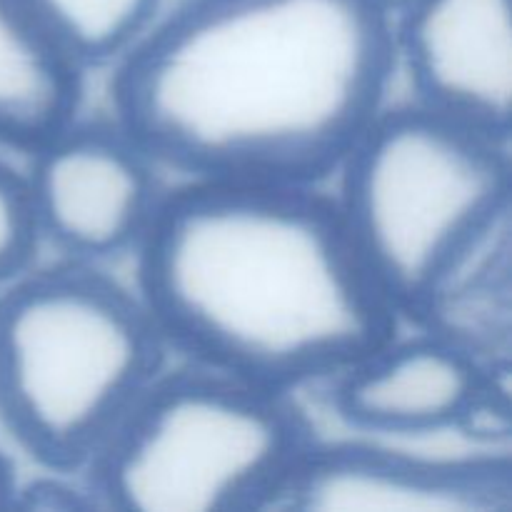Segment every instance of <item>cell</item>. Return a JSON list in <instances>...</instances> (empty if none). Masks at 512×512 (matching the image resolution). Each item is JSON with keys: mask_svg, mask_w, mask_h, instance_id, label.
Segmentation results:
<instances>
[{"mask_svg": "<svg viewBox=\"0 0 512 512\" xmlns=\"http://www.w3.org/2000/svg\"><path fill=\"white\" fill-rule=\"evenodd\" d=\"M398 63L375 0H185L115 60V120L158 165L313 185L385 108Z\"/></svg>", "mask_w": 512, "mask_h": 512, "instance_id": "obj_1", "label": "cell"}, {"mask_svg": "<svg viewBox=\"0 0 512 512\" xmlns=\"http://www.w3.org/2000/svg\"><path fill=\"white\" fill-rule=\"evenodd\" d=\"M30 155L25 183L40 240L83 263L138 250L163 193L158 163L118 120L73 118Z\"/></svg>", "mask_w": 512, "mask_h": 512, "instance_id": "obj_6", "label": "cell"}, {"mask_svg": "<svg viewBox=\"0 0 512 512\" xmlns=\"http://www.w3.org/2000/svg\"><path fill=\"white\" fill-rule=\"evenodd\" d=\"M375 3H378V8L383 10L390 20H393V18H398L400 13H405V10H408L415 0H375Z\"/></svg>", "mask_w": 512, "mask_h": 512, "instance_id": "obj_14", "label": "cell"}, {"mask_svg": "<svg viewBox=\"0 0 512 512\" xmlns=\"http://www.w3.org/2000/svg\"><path fill=\"white\" fill-rule=\"evenodd\" d=\"M393 38L418 103L510 140V0H415Z\"/></svg>", "mask_w": 512, "mask_h": 512, "instance_id": "obj_8", "label": "cell"}, {"mask_svg": "<svg viewBox=\"0 0 512 512\" xmlns=\"http://www.w3.org/2000/svg\"><path fill=\"white\" fill-rule=\"evenodd\" d=\"M313 443L283 390L193 363L160 370L83 468L98 510H263Z\"/></svg>", "mask_w": 512, "mask_h": 512, "instance_id": "obj_4", "label": "cell"}, {"mask_svg": "<svg viewBox=\"0 0 512 512\" xmlns=\"http://www.w3.org/2000/svg\"><path fill=\"white\" fill-rule=\"evenodd\" d=\"M338 170L340 218L395 313L413 315L448 265L510 215V140L423 103L380 110Z\"/></svg>", "mask_w": 512, "mask_h": 512, "instance_id": "obj_5", "label": "cell"}, {"mask_svg": "<svg viewBox=\"0 0 512 512\" xmlns=\"http://www.w3.org/2000/svg\"><path fill=\"white\" fill-rule=\"evenodd\" d=\"M78 68L118 60L158 13V0H20Z\"/></svg>", "mask_w": 512, "mask_h": 512, "instance_id": "obj_11", "label": "cell"}, {"mask_svg": "<svg viewBox=\"0 0 512 512\" xmlns=\"http://www.w3.org/2000/svg\"><path fill=\"white\" fill-rule=\"evenodd\" d=\"M15 490H18V480H15L13 465L0 453V510L13 508Z\"/></svg>", "mask_w": 512, "mask_h": 512, "instance_id": "obj_13", "label": "cell"}, {"mask_svg": "<svg viewBox=\"0 0 512 512\" xmlns=\"http://www.w3.org/2000/svg\"><path fill=\"white\" fill-rule=\"evenodd\" d=\"M510 512L508 455L425 458L373 443H310L265 512Z\"/></svg>", "mask_w": 512, "mask_h": 512, "instance_id": "obj_7", "label": "cell"}, {"mask_svg": "<svg viewBox=\"0 0 512 512\" xmlns=\"http://www.w3.org/2000/svg\"><path fill=\"white\" fill-rule=\"evenodd\" d=\"M165 350L140 293L95 263L25 270L0 295V420L50 473H83Z\"/></svg>", "mask_w": 512, "mask_h": 512, "instance_id": "obj_3", "label": "cell"}, {"mask_svg": "<svg viewBox=\"0 0 512 512\" xmlns=\"http://www.w3.org/2000/svg\"><path fill=\"white\" fill-rule=\"evenodd\" d=\"M503 373L433 333L385 340L335 375L345 425L373 435H433L460 428L485 385Z\"/></svg>", "mask_w": 512, "mask_h": 512, "instance_id": "obj_9", "label": "cell"}, {"mask_svg": "<svg viewBox=\"0 0 512 512\" xmlns=\"http://www.w3.org/2000/svg\"><path fill=\"white\" fill-rule=\"evenodd\" d=\"M40 243L25 175L0 160V295L30 270Z\"/></svg>", "mask_w": 512, "mask_h": 512, "instance_id": "obj_12", "label": "cell"}, {"mask_svg": "<svg viewBox=\"0 0 512 512\" xmlns=\"http://www.w3.org/2000/svg\"><path fill=\"white\" fill-rule=\"evenodd\" d=\"M138 255L168 348L283 393L395 333L398 313L313 185L190 180L160 198Z\"/></svg>", "mask_w": 512, "mask_h": 512, "instance_id": "obj_2", "label": "cell"}, {"mask_svg": "<svg viewBox=\"0 0 512 512\" xmlns=\"http://www.w3.org/2000/svg\"><path fill=\"white\" fill-rule=\"evenodd\" d=\"M83 68L73 63L20 0H0V145L33 150L75 118Z\"/></svg>", "mask_w": 512, "mask_h": 512, "instance_id": "obj_10", "label": "cell"}]
</instances>
